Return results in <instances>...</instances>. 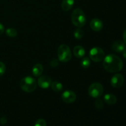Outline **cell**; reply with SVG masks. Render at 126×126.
<instances>
[{
  "label": "cell",
  "mask_w": 126,
  "mask_h": 126,
  "mask_svg": "<svg viewBox=\"0 0 126 126\" xmlns=\"http://www.w3.org/2000/svg\"><path fill=\"white\" fill-rule=\"evenodd\" d=\"M103 66L109 73L119 72L123 68V60L114 54H109L103 60Z\"/></svg>",
  "instance_id": "obj_1"
},
{
  "label": "cell",
  "mask_w": 126,
  "mask_h": 126,
  "mask_svg": "<svg viewBox=\"0 0 126 126\" xmlns=\"http://www.w3.org/2000/svg\"><path fill=\"white\" fill-rule=\"evenodd\" d=\"M71 18L73 24L78 28L84 27L87 21L84 12L80 8H76L73 11Z\"/></svg>",
  "instance_id": "obj_2"
},
{
  "label": "cell",
  "mask_w": 126,
  "mask_h": 126,
  "mask_svg": "<svg viewBox=\"0 0 126 126\" xmlns=\"http://www.w3.org/2000/svg\"><path fill=\"white\" fill-rule=\"evenodd\" d=\"M21 89L27 93H31L36 89L38 84L35 79L32 76H26L21 79L20 82Z\"/></svg>",
  "instance_id": "obj_3"
},
{
  "label": "cell",
  "mask_w": 126,
  "mask_h": 126,
  "mask_svg": "<svg viewBox=\"0 0 126 126\" xmlns=\"http://www.w3.org/2000/svg\"><path fill=\"white\" fill-rule=\"evenodd\" d=\"M58 59L62 62H67L71 59L72 54L69 46L66 44H62L58 48Z\"/></svg>",
  "instance_id": "obj_4"
},
{
  "label": "cell",
  "mask_w": 126,
  "mask_h": 126,
  "mask_svg": "<svg viewBox=\"0 0 126 126\" xmlns=\"http://www.w3.org/2000/svg\"><path fill=\"white\" fill-rule=\"evenodd\" d=\"M88 93L89 95L92 98H99L102 95L103 93V86L99 82L92 83L89 87Z\"/></svg>",
  "instance_id": "obj_5"
},
{
  "label": "cell",
  "mask_w": 126,
  "mask_h": 126,
  "mask_svg": "<svg viewBox=\"0 0 126 126\" xmlns=\"http://www.w3.org/2000/svg\"><path fill=\"white\" fill-rule=\"evenodd\" d=\"M105 57V52L102 48L95 47L92 48L89 52V58L95 62H100Z\"/></svg>",
  "instance_id": "obj_6"
},
{
  "label": "cell",
  "mask_w": 126,
  "mask_h": 126,
  "mask_svg": "<svg viewBox=\"0 0 126 126\" xmlns=\"http://www.w3.org/2000/svg\"><path fill=\"white\" fill-rule=\"evenodd\" d=\"M62 99L66 103H72L76 100V95L73 91H65L62 94Z\"/></svg>",
  "instance_id": "obj_7"
},
{
  "label": "cell",
  "mask_w": 126,
  "mask_h": 126,
  "mask_svg": "<svg viewBox=\"0 0 126 126\" xmlns=\"http://www.w3.org/2000/svg\"><path fill=\"white\" fill-rule=\"evenodd\" d=\"M124 82V78L122 75L116 73L113 75L111 79V85L114 88H119L123 85Z\"/></svg>",
  "instance_id": "obj_8"
},
{
  "label": "cell",
  "mask_w": 126,
  "mask_h": 126,
  "mask_svg": "<svg viewBox=\"0 0 126 126\" xmlns=\"http://www.w3.org/2000/svg\"><path fill=\"white\" fill-rule=\"evenodd\" d=\"M52 80L49 76H46V75H43L40 76L38 78L37 84L39 86V87L41 89H47L49 88L51 84Z\"/></svg>",
  "instance_id": "obj_9"
},
{
  "label": "cell",
  "mask_w": 126,
  "mask_h": 126,
  "mask_svg": "<svg viewBox=\"0 0 126 126\" xmlns=\"http://www.w3.org/2000/svg\"><path fill=\"white\" fill-rule=\"evenodd\" d=\"M90 27L92 30L95 32H99L103 28V22L99 18H93L90 22Z\"/></svg>",
  "instance_id": "obj_10"
},
{
  "label": "cell",
  "mask_w": 126,
  "mask_h": 126,
  "mask_svg": "<svg viewBox=\"0 0 126 126\" xmlns=\"http://www.w3.org/2000/svg\"><path fill=\"white\" fill-rule=\"evenodd\" d=\"M111 48L113 51L118 53H121L126 49V46L124 43L121 41H116L113 43Z\"/></svg>",
  "instance_id": "obj_11"
},
{
  "label": "cell",
  "mask_w": 126,
  "mask_h": 126,
  "mask_svg": "<svg viewBox=\"0 0 126 126\" xmlns=\"http://www.w3.org/2000/svg\"><path fill=\"white\" fill-rule=\"evenodd\" d=\"M85 51L84 48L81 46H76L74 47L73 49V54L76 58L78 59H81V58L84 57L85 55Z\"/></svg>",
  "instance_id": "obj_12"
},
{
  "label": "cell",
  "mask_w": 126,
  "mask_h": 126,
  "mask_svg": "<svg viewBox=\"0 0 126 126\" xmlns=\"http://www.w3.org/2000/svg\"><path fill=\"white\" fill-rule=\"evenodd\" d=\"M75 3V0H62L61 4V7L63 11H68L71 10Z\"/></svg>",
  "instance_id": "obj_13"
},
{
  "label": "cell",
  "mask_w": 126,
  "mask_h": 126,
  "mask_svg": "<svg viewBox=\"0 0 126 126\" xmlns=\"http://www.w3.org/2000/svg\"><path fill=\"white\" fill-rule=\"evenodd\" d=\"M43 66L40 63H36L32 68V73L35 77H39L43 72Z\"/></svg>",
  "instance_id": "obj_14"
},
{
  "label": "cell",
  "mask_w": 126,
  "mask_h": 126,
  "mask_svg": "<svg viewBox=\"0 0 126 126\" xmlns=\"http://www.w3.org/2000/svg\"><path fill=\"white\" fill-rule=\"evenodd\" d=\"M104 101L107 104L113 105L116 104L117 102V98L114 95L108 94L104 96Z\"/></svg>",
  "instance_id": "obj_15"
},
{
  "label": "cell",
  "mask_w": 126,
  "mask_h": 126,
  "mask_svg": "<svg viewBox=\"0 0 126 126\" xmlns=\"http://www.w3.org/2000/svg\"><path fill=\"white\" fill-rule=\"evenodd\" d=\"M50 87H51L52 89L55 92H60L63 89V85L62 84V83H60V82H58V81H54V82H51V84H50Z\"/></svg>",
  "instance_id": "obj_16"
},
{
  "label": "cell",
  "mask_w": 126,
  "mask_h": 126,
  "mask_svg": "<svg viewBox=\"0 0 126 126\" xmlns=\"http://www.w3.org/2000/svg\"><path fill=\"white\" fill-rule=\"evenodd\" d=\"M74 36L76 39H81L84 36V31L81 28H76L74 32Z\"/></svg>",
  "instance_id": "obj_17"
},
{
  "label": "cell",
  "mask_w": 126,
  "mask_h": 126,
  "mask_svg": "<svg viewBox=\"0 0 126 126\" xmlns=\"http://www.w3.org/2000/svg\"><path fill=\"white\" fill-rule=\"evenodd\" d=\"M81 65L83 68H88L91 65V60L89 57H84L81 62Z\"/></svg>",
  "instance_id": "obj_18"
},
{
  "label": "cell",
  "mask_w": 126,
  "mask_h": 126,
  "mask_svg": "<svg viewBox=\"0 0 126 126\" xmlns=\"http://www.w3.org/2000/svg\"><path fill=\"white\" fill-rule=\"evenodd\" d=\"M6 33L7 36L11 38H14L17 35V32L15 28H8L6 31Z\"/></svg>",
  "instance_id": "obj_19"
},
{
  "label": "cell",
  "mask_w": 126,
  "mask_h": 126,
  "mask_svg": "<svg viewBox=\"0 0 126 126\" xmlns=\"http://www.w3.org/2000/svg\"><path fill=\"white\" fill-rule=\"evenodd\" d=\"M34 126H47L46 122L43 119H39L36 121Z\"/></svg>",
  "instance_id": "obj_20"
},
{
  "label": "cell",
  "mask_w": 126,
  "mask_h": 126,
  "mask_svg": "<svg viewBox=\"0 0 126 126\" xmlns=\"http://www.w3.org/2000/svg\"><path fill=\"white\" fill-rule=\"evenodd\" d=\"M95 106L96 108H97V109H102L103 107V102H102V100H101L100 99L97 100L95 101Z\"/></svg>",
  "instance_id": "obj_21"
},
{
  "label": "cell",
  "mask_w": 126,
  "mask_h": 126,
  "mask_svg": "<svg viewBox=\"0 0 126 126\" xmlns=\"http://www.w3.org/2000/svg\"><path fill=\"white\" fill-rule=\"evenodd\" d=\"M6 71V65L2 62H0V77L4 74Z\"/></svg>",
  "instance_id": "obj_22"
},
{
  "label": "cell",
  "mask_w": 126,
  "mask_h": 126,
  "mask_svg": "<svg viewBox=\"0 0 126 126\" xmlns=\"http://www.w3.org/2000/svg\"><path fill=\"white\" fill-rule=\"evenodd\" d=\"M59 61H58L57 59H53L50 63V66H51L52 67H54V68L57 67V66L59 65Z\"/></svg>",
  "instance_id": "obj_23"
},
{
  "label": "cell",
  "mask_w": 126,
  "mask_h": 126,
  "mask_svg": "<svg viewBox=\"0 0 126 126\" xmlns=\"http://www.w3.org/2000/svg\"><path fill=\"white\" fill-rule=\"evenodd\" d=\"M6 123H7V119L5 117H2L0 118V123L2 125H4Z\"/></svg>",
  "instance_id": "obj_24"
},
{
  "label": "cell",
  "mask_w": 126,
  "mask_h": 126,
  "mask_svg": "<svg viewBox=\"0 0 126 126\" xmlns=\"http://www.w3.org/2000/svg\"><path fill=\"white\" fill-rule=\"evenodd\" d=\"M4 32V27L1 23H0V35L2 34Z\"/></svg>",
  "instance_id": "obj_25"
},
{
  "label": "cell",
  "mask_w": 126,
  "mask_h": 126,
  "mask_svg": "<svg viewBox=\"0 0 126 126\" xmlns=\"http://www.w3.org/2000/svg\"><path fill=\"white\" fill-rule=\"evenodd\" d=\"M123 39H124V44L126 45V29L124 30V33H123Z\"/></svg>",
  "instance_id": "obj_26"
},
{
  "label": "cell",
  "mask_w": 126,
  "mask_h": 126,
  "mask_svg": "<svg viewBox=\"0 0 126 126\" xmlns=\"http://www.w3.org/2000/svg\"><path fill=\"white\" fill-rule=\"evenodd\" d=\"M123 55L124 57V59H126V49H125L124 50V51L123 52Z\"/></svg>",
  "instance_id": "obj_27"
}]
</instances>
